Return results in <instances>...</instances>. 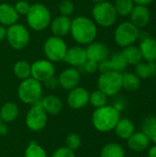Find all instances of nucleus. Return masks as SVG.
<instances>
[{"instance_id":"nucleus-1","label":"nucleus","mask_w":156,"mask_h":157,"mask_svg":"<svg viewBox=\"0 0 156 157\" xmlns=\"http://www.w3.org/2000/svg\"><path fill=\"white\" fill-rule=\"evenodd\" d=\"M70 33L75 42L79 44H89L95 40L97 29L92 19L81 16L72 20Z\"/></svg>"},{"instance_id":"nucleus-2","label":"nucleus","mask_w":156,"mask_h":157,"mask_svg":"<svg viewBox=\"0 0 156 157\" xmlns=\"http://www.w3.org/2000/svg\"><path fill=\"white\" fill-rule=\"evenodd\" d=\"M120 119V110L113 106L106 105L95 109L92 114V124L94 128L100 132H109L114 130Z\"/></svg>"},{"instance_id":"nucleus-3","label":"nucleus","mask_w":156,"mask_h":157,"mask_svg":"<svg viewBox=\"0 0 156 157\" xmlns=\"http://www.w3.org/2000/svg\"><path fill=\"white\" fill-rule=\"evenodd\" d=\"M42 84L31 76L22 80L17 88L19 100L27 105H33L39 102L42 98Z\"/></svg>"},{"instance_id":"nucleus-4","label":"nucleus","mask_w":156,"mask_h":157,"mask_svg":"<svg viewBox=\"0 0 156 157\" xmlns=\"http://www.w3.org/2000/svg\"><path fill=\"white\" fill-rule=\"evenodd\" d=\"M26 19L29 27L35 31L44 30L51 23V17L48 7L43 4H34L26 15Z\"/></svg>"},{"instance_id":"nucleus-5","label":"nucleus","mask_w":156,"mask_h":157,"mask_svg":"<svg viewBox=\"0 0 156 157\" xmlns=\"http://www.w3.org/2000/svg\"><path fill=\"white\" fill-rule=\"evenodd\" d=\"M92 15L94 22L104 28L112 26L118 17V13L114 5L108 1L95 4L92 9Z\"/></svg>"},{"instance_id":"nucleus-6","label":"nucleus","mask_w":156,"mask_h":157,"mask_svg":"<svg viewBox=\"0 0 156 157\" xmlns=\"http://www.w3.org/2000/svg\"><path fill=\"white\" fill-rule=\"evenodd\" d=\"M97 87L108 97L117 95L122 88V74L116 71L101 74L97 79Z\"/></svg>"},{"instance_id":"nucleus-7","label":"nucleus","mask_w":156,"mask_h":157,"mask_svg":"<svg viewBox=\"0 0 156 157\" xmlns=\"http://www.w3.org/2000/svg\"><path fill=\"white\" fill-rule=\"evenodd\" d=\"M140 37V29L134 26L131 21H124L120 23L115 29L114 40L122 48L134 44Z\"/></svg>"},{"instance_id":"nucleus-8","label":"nucleus","mask_w":156,"mask_h":157,"mask_svg":"<svg viewBox=\"0 0 156 157\" xmlns=\"http://www.w3.org/2000/svg\"><path fill=\"white\" fill-rule=\"evenodd\" d=\"M47 121L48 114L41 107L40 101L30 105V108L29 109L25 118V123L28 129L35 132H40L46 127Z\"/></svg>"},{"instance_id":"nucleus-9","label":"nucleus","mask_w":156,"mask_h":157,"mask_svg":"<svg viewBox=\"0 0 156 157\" xmlns=\"http://www.w3.org/2000/svg\"><path fill=\"white\" fill-rule=\"evenodd\" d=\"M8 44L15 50H22L28 46L30 40L29 29L22 24L16 23L6 29Z\"/></svg>"},{"instance_id":"nucleus-10","label":"nucleus","mask_w":156,"mask_h":157,"mask_svg":"<svg viewBox=\"0 0 156 157\" xmlns=\"http://www.w3.org/2000/svg\"><path fill=\"white\" fill-rule=\"evenodd\" d=\"M67 49V45L63 38L56 36L49 37L43 45V52L45 56L49 61L52 63L63 61Z\"/></svg>"},{"instance_id":"nucleus-11","label":"nucleus","mask_w":156,"mask_h":157,"mask_svg":"<svg viewBox=\"0 0 156 157\" xmlns=\"http://www.w3.org/2000/svg\"><path fill=\"white\" fill-rule=\"evenodd\" d=\"M55 67L49 60H38L31 64V77L44 83L49 78L54 76Z\"/></svg>"},{"instance_id":"nucleus-12","label":"nucleus","mask_w":156,"mask_h":157,"mask_svg":"<svg viewBox=\"0 0 156 157\" xmlns=\"http://www.w3.org/2000/svg\"><path fill=\"white\" fill-rule=\"evenodd\" d=\"M89 103V92L82 86H76L67 95V104L73 109H81Z\"/></svg>"},{"instance_id":"nucleus-13","label":"nucleus","mask_w":156,"mask_h":157,"mask_svg":"<svg viewBox=\"0 0 156 157\" xmlns=\"http://www.w3.org/2000/svg\"><path fill=\"white\" fill-rule=\"evenodd\" d=\"M81 80V73L75 67L64 69L58 77L59 86L65 90H71L78 86Z\"/></svg>"},{"instance_id":"nucleus-14","label":"nucleus","mask_w":156,"mask_h":157,"mask_svg":"<svg viewBox=\"0 0 156 157\" xmlns=\"http://www.w3.org/2000/svg\"><path fill=\"white\" fill-rule=\"evenodd\" d=\"M129 16L131 22L138 29L146 27L151 19V13L146 6L135 5Z\"/></svg>"},{"instance_id":"nucleus-15","label":"nucleus","mask_w":156,"mask_h":157,"mask_svg":"<svg viewBox=\"0 0 156 157\" xmlns=\"http://www.w3.org/2000/svg\"><path fill=\"white\" fill-rule=\"evenodd\" d=\"M87 60L94 61L96 63H99L108 56V46L99 41H93L89 44H87V47L86 48Z\"/></svg>"},{"instance_id":"nucleus-16","label":"nucleus","mask_w":156,"mask_h":157,"mask_svg":"<svg viewBox=\"0 0 156 157\" xmlns=\"http://www.w3.org/2000/svg\"><path fill=\"white\" fill-rule=\"evenodd\" d=\"M87 60L86 51L81 46H74L67 49L63 62L72 67H79Z\"/></svg>"},{"instance_id":"nucleus-17","label":"nucleus","mask_w":156,"mask_h":157,"mask_svg":"<svg viewBox=\"0 0 156 157\" xmlns=\"http://www.w3.org/2000/svg\"><path fill=\"white\" fill-rule=\"evenodd\" d=\"M71 24L72 19H70L69 17L60 15L56 17L52 21H51V31L53 34V36L63 38V36H66L67 34L70 33Z\"/></svg>"},{"instance_id":"nucleus-18","label":"nucleus","mask_w":156,"mask_h":157,"mask_svg":"<svg viewBox=\"0 0 156 157\" xmlns=\"http://www.w3.org/2000/svg\"><path fill=\"white\" fill-rule=\"evenodd\" d=\"M40 103L48 115L55 116L59 114L63 108L62 99L55 95H47L41 98Z\"/></svg>"},{"instance_id":"nucleus-19","label":"nucleus","mask_w":156,"mask_h":157,"mask_svg":"<svg viewBox=\"0 0 156 157\" xmlns=\"http://www.w3.org/2000/svg\"><path fill=\"white\" fill-rule=\"evenodd\" d=\"M127 141H128L127 143L128 147L131 151L136 153H142L145 151L149 147L151 142L149 137L143 132H134Z\"/></svg>"},{"instance_id":"nucleus-20","label":"nucleus","mask_w":156,"mask_h":157,"mask_svg":"<svg viewBox=\"0 0 156 157\" xmlns=\"http://www.w3.org/2000/svg\"><path fill=\"white\" fill-rule=\"evenodd\" d=\"M19 15L16 11L14 6L2 3L0 4V25L5 27H10L17 23Z\"/></svg>"},{"instance_id":"nucleus-21","label":"nucleus","mask_w":156,"mask_h":157,"mask_svg":"<svg viewBox=\"0 0 156 157\" xmlns=\"http://www.w3.org/2000/svg\"><path fill=\"white\" fill-rule=\"evenodd\" d=\"M143 58L147 62H156V40L154 38H144L139 46Z\"/></svg>"},{"instance_id":"nucleus-22","label":"nucleus","mask_w":156,"mask_h":157,"mask_svg":"<svg viewBox=\"0 0 156 157\" xmlns=\"http://www.w3.org/2000/svg\"><path fill=\"white\" fill-rule=\"evenodd\" d=\"M19 115L18 106L14 102H6L0 108V118L1 121L5 123H12L15 121Z\"/></svg>"},{"instance_id":"nucleus-23","label":"nucleus","mask_w":156,"mask_h":157,"mask_svg":"<svg viewBox=\"0 0 156 157\" xmlns=\"http://www.w3.org/2000/svg\"><path fill=\"white\" fill-rule=\"evenodd\" d=\"M114 130L119 138L122 140H128L135 132V126L131 120L123 118L120 119Z\"/></svg>"},{"instance_id":"nucleus-24","label":"nucleus","mask_w":156,"mask_h":157,"mask_svg":"<svg viewBox=\"0 0 156 157\" xmlns=\"http://www.w3.org/2000/svg\"><path fill=\"white\" fill-rule=\"evenodd\" d=\"M121 53H122L123 57L125 58L127 63L133 65V66H135L139 63L143 62V60L140 48L133 44L123 48Z\"/></svg>"},{"instance_id":"nucleus-25","label":"nucleus","mask_w":156,"mask_h":157,"mask_svg":"<svg viewBox=\"0 0 156 157\" xmlns=\"http://www.w3.org/2000/svg\"><path fill=\"white\" fill-rule=\"evenodd\" d=\"M100 157H125V151L120 144L109 143L101 149Z\"/></svg>"},{"instance_id":"nucleus-26","label":"nucleus","mask_w":156,"mask_h":157,"mask_svg":"<svg viewBox=\"0 0 156 157\" xmlns=\"http://www.w3.org/2000/svg\"><path fill=\"white\" fill-rule=\"evenodd\" d=\"M141 79L133 73H125L122 75V88L133 92L140 88Z\"/></svg>"},{"instance_id":"nucleus-27","label":"nucleus","mask_w":156,"mask_h":157,"mask_svg":"<svg viewBox=\"0 0 156 157\" xmlns=\"http://www.w3.org/2000/svg\"><path fill=\"white\" fill-rule=\"evenodd\" d=\"M13 73L21 81L25 80L31 76V65L26 61H17L13 66Z\"/></svg>"},{"instance_id":"nucleus-28","label":"nucleus","mask_w":156,"mask_h":157,"mask_svg":"<svg viewBox=\"0 0 156 157\" xmlns=\"http://www.w3.org/2000/svg\"><path fill=\"white\" fill-rule=\"evenodd\" d=\"M24 157H47V153L41 145L32 141L26 147Z\"/></svg>"},{"instance_id":"nucleus-29","label":"nucleus","mask_w":156,"mask_h":157,"mask_svg":"<svg viewBox=\"0 0 156 157\" xmlns=\"http://www.w3.org/2000/svg\"><path fill=\"white\" fill-rule=\"evenodd\" d=\"M108 97L106 94L97 89L89 94V103L95 109H98L108 104Z\"/></svg>"},{"instance_id":"nucleus-30","label":"nucleus","mask_w":156,"mask_h":157,"mask_svg":"<svg viewBox=\"0 0 156 157\" xmlns=\"http://www.w3.org/2000/svg\"><path fill=\"white\" fill-rule=\"evenodd\" d=\"M135 4L133 0H116L114 6L118 15L121 17H127L131 14Z\"/></svg>"},{"instance_id":"nucleus-31","label":"nucleus","mask_w":156,"mask_h":157,"mask_svg":"<svg viewBox=\"0 0 156 157\" xmlns=\"http://www.w3.org/2000/svg\"><path fill=\"white\" fill-rule=\"evenodd\" d=\"M109 60H110L112 71H116V72L121 73V72H123L127 68L128 63H127V62H126V60L123 57L121 52L114 53Z\"/></svg>"},{"instance_id":"nucleus-32","label":"nucleus","mask_w":156,"mask_h":157,"mask_svg":"<svg viewBox=\"0 0 156 157\" xmlns=\"http://www.w3.org/2000/svg\"><path fill=\"white\" fill-rule=\"evenodd\" d=\"M142 132L151 139V137L156 132V117L149 116L144 119L142 123Z\"/></svg>"},{"instance_id":"nucleus-33","label":"nucleus","mask_w":156,"mask_h":157,"mask_svg":"<svg viewBox=\"0 0 156 157\" xmlns=\"http://www.w3.org/2000/svg\"><path fill=\"white\" fill-rule=\"evenodd\" d=\"M134 74L140 78V79H147L152 75L151 69L149 63L147 62H141L138 64L135 65L134 68Z\"/></svg>"},{"instance_id":"nucleus-34","label":"nucleus","mask_w":156,"mask_h":157,"mask_svg":"<svg viewBox=\"0 0 156 157\" xmlns=\"http://www.w3.org/2000/svg\"><path fill=\"white\" fill-rule=\"evenodd\" d=\"M82 144V139L77 133H69L65 138V146L73 151H76Z\"/></svg>"},{"instance_id":"nucleus-35","label":"nucleus","mask_w":156,"mask_h":157,"mask_svg":"<svg viewBox=\"0 0 156 157\" xmlns=\"http://www.w3.org/2000/svg\"><path fill=\"white\" fill-rule=\"evenodd\" d=\"M74 11V5L71 0H62L59 5V12L61 16L69 17Z\"/></svg>"},{"instance_id":"nucleus-36","label":"nucleus","mask_w":156,"mask_h":157,"mask_svg":"<svg viewBox=\"0 0 156 157\" xmlns=\"http://www.w3.org/2000/svg\"><path fill=\"white\" fill-rule=\"evenodd\" d=\"M78 70L80 73L84 74H94L97 71V63L91 60H86L82 65L78 67Z\"/></svg>"},{"instance_id":"nucleus-37","label":"nucleus","mask_w":156,"mask_h":157,"mask_svg":"<svg viewBox=\"0 0 156 157\" xmlns=\"http://www.w3.org/2000/svg\"><path fill=\"white\" fill-rule=\"evenodd\" d=\"M51 157H75L74 151L67 148L66 146L57 148L52 154Z\"/></svg>"},{"instance_id":"nucleus-38","label":"nucleus","mask_w":156,"mask_h":157,"mask_svg":"<svg viewBox=\"0 0 156 157\" xmlns=\"http://www.w3.org/2000/svg\"><path fill=\"white\" fill-rule=\"evenodd\" d=\"M30 6L31 5L27 0H19V1H17L15 4L14 7H15L16 11L17 12L18 15H24V16H26L28 14L29 8H30Z\"/></svg>"},{"instance_id":"nucleus-39","label":"nucleus","mask_w":156,"mask_h":157,"mask_svg":"<svg viewBox=\"0 0 156 157\" xmlns=\"http://www.w3.org/2000/svg\"><path fill=\"white\" fill-rule=\"evenodd\" d=\"M97 71H99L101 74H104V73H108V72L112 71L110 60L108 58H107V59H105V60L97 63Z\"/></svg>"},{"instance_id":"nucleus-40","label":"nucleus","mask_w":156,"mask_h":157,"mask_svg":"<svg viewBox=\"0 0 156 157\" xmlns=\"http://www.w3.org/2000/svg\"><path fill=\"white\" fill-rule=\"evenodd\" d=\"M44 85L47 88L49 89H55L58 86H59V82H58V78H56L55 76H52L51 78H49L48 80H46L44 82Z\"/></svg>"},{"instance_id":"nucleus-41","label":"nucleus","mask_w":156,"mask_h":157,"mask_svg":"<svg viewBox=\"0 0 156 157\" xmlns=\"http://www.w3.org/2000/svg\"><path fill=\"white\" fill-rule=\"evenodd\" d=\"M8 132V129L6 123L0 121V136H6Z\"/></svg>"},{"instance_id":"nucleus-42","label":"nucleus","mask_w":156,"mask_h":157,"mask_svg":"<svg viewBox=\"0 0 156 157\" xmlns=\"http://www.w3.org/2000/svg\"><path fill=\"white\" fill-rule=\"evenodd\" d=\"M154 0H133L135 5H140V6H148L152 4Z\"/></svg>"},{"instance_id":"nucleus-43","label":"nucleus","mask_w":156,"mask_h":157,"mask_svg":"<svg viewBox=\"0 0 156 157\" xmlns=\"http://www.w3.org/2000/svg\"><path fill=\"white\" fill-rule=\"evenodd\" d=\"M6 38V28L3 25H0V41L4 40Z\"/></svg>"},{"instance_id":"nucleus-44","label":"nucleus","mask_w":156,"mask_h":157,"mask_svg":"<svg viewBox=\"0 0 156 157\" xmlns=\"http://www.w3.org/2000/svg\"><path fill=\"white\" fill-rule=\"evenodd\" d=\"M148 157H156V144L151 147L148 151Z\"/></svg>"},{"instance_id":"nucleus-45","label":"nucleus","mask_w":156,"mask_h":157,"mask_svg":"<svg viewBox=\"0 0 156 157\" xmlns=\"http://www.w3.org/2000/svg\"><path fill=\"white\" fill-rule=\"evenodd\" d=\"M150 65V69H151V74L152 75H155L156 74V62H151L149 63Z\"/></svg>"},{"instance_id":"nucleus-46","label":"nucleus","mask_w":156,"mask_h":157,"mask_svg":"<svg viewBox=\"0 0 156 157\" xmlns=\"http://www.w3.org/2000/svg\"><path fill=\"white\" fill-rule=\"evenodd\" d=\"M150 140H151L154 144H156V132L154 134V135H153V136H152V137H151V139H150Z\"/></svg>"},{"instance_id":"nucleus-47","label":"nucleus","mask_w":156,"mask_h":157,"mask_svg":"<svg viewBox=\"0 0 156 157\" xmlns=\"http://www.w3.org/2000/svg\"><path fill=\"white\" fill-rule=\"evenodd\" d=\"M95 4H98V3H102V2H105L107 0H92Z\"/></svg>"},{"instance_id":"nucleus-48","label":"nucleus","mask_w":156,"mask_h":157,"mask_svg":"<svg viewBox=\"0 0 156 157\" xmlns=\"http://www.w3.org/2000/svg\"><path fill=\"white\" fill-rule=\"evenodd\" d=\"M0 121H1V118H0Z\"/></svg>"},{"instance_id":"nucleus-49","label":"nucleus","mask_w":156,"mask_h":157,"mask_svg":"<svg viewBox=\"0 0 156 157\" xmlns=\"http://www.w3.org/2000/svg\"><path fill=\"white\" fill-rule=\"evenodd\" d=\"M127 157H131V156H127Z\"/></svg>"},{"instance_id":"nucleus-50","label":"nucleus","mask_w":156,"mask_h":157,"mask_svg":"<svg viewBox=\"0 0 156 157\" xmlns=\"http://www.w3.org/2000/svg\"><path fill=\"white\" fill-rule=\"evenodd\" d=\"M0 1H1V0H0Z\"/></svg>"}]
</instances>
